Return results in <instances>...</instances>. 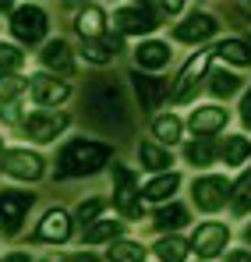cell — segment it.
<instances>
[{
	"label": "cell",
	"mask_w": 251,
	"mask_h": 262,
	"mask_svg": "<svg viewBox=\"0 0 251 262\" xmlns=\"http://www.w3.org/2000/svg\"><path fill=\"white\" fill-rule=\"evenodd\" d=\"M117 160V149L103 138H85L75 135L57 149L53 160V177L57 181H75V177H96L103 170H110V163Z\"/></svg>",
	"instance_id": "6da1fadb"
},
{
	"label": "cell",
	"mask_w": 251,
	"mask_h": 262,
	"mask_svg": "<svg viewBox=\"0 0 251 262\" xmlns=\"http://www.w3.org/2000/svg\"><path fill=\"white\" fill-rule=\"evenodd\" d=\"M82 106H85V121L96 131H113L121 135L127 131V92L121 85H113L110 78H96L92 85L82 92Z\"/></svg>",
	"instance_id": "7a4b0ae2"
},
{
	"label": "cell",
	"mask_w": 251,
	"mask_h": 262,
	"mask_svg": "<svg viewBox=\"0 0 251 262\" xmlns=\"http://www.w3.org/2000/svg\"><path fill=\"white\" fill-rule=\"evenodd\" d=\"M110 177H113V209L124 223H142L145 220V202H142V181H138V170L127 167L121 160L110 163Z\"/></svg>",
	"instance_id": "3957f363"
},
{
	"label": "cell",
	"mask_w": 251,
	"mask_h": 262,
	"mask_svg": "<svg viewBox=\"0 0 251 262\" xmlns=\"http://www.w3.org/2000/svg\"><path fill=\"white\" fill-rule=\"evenodd\" d=\"M167 25V18L159 14L156 4H121L113 7L110 14V29L124 39V36H134L138 43L142 39H152V32H159Z\"/></svg>",
	"instance_id": "277c9868"
},
{
	"label": "cell",
	"mask_w": 251,
	"mask_h": 262,
	"mask_svg": "<svg viewBox=\"0 0 251 262\" xmlns=\"http://www.w3.org/2000/svg\"><path fill=\"white\" fill-rule=\"evenodd\" d=\"M209 64H212V50H198L180 64L177 78H170V103L173 106H184V103H191L198 96V89L206 85Z\"/></svg>",
	"instance_id": "5b68a950"
},
{
	"label": "cell",
	"mask_w": 251,
	"mask_h": 262,
	"mask_svg": "<svg viewBox=\"0 0 251 262\" xmlns=\"http://www.w3.org/2000/svg\"><path fill=\"white\" fill-rule=\"evenodd\" d=\"M7 29L18 46H39L50 36V14L42 4H18L14 14L7 18Z\"/></svg>",
	"instance_id": "8992f818"
},
{
	"label": "cell",
	"mask_w": 251,
	"mask_h": 262,
	"mask_svg": "<svg viewBox=\"0 0 251 262\" xmlns=\"http://www.w3.org/2000/svg\"><path fill=\"white\" fill-rule=\"evenodd\" d=\"M230 237H234L230 223H223V220H202L191 230L188 248H191V255H198V262H212V259H219V255H226Z\"/></svg>",
	"instance_id": "52a82bcc"
},
{
	"label": "cell",
	"mask_w": 251,
	"mask_h": 262,
	"mask_svg": "<svg viewBox=\"0 0 251 262\" xmlns=\"http://www.w3.org/2000/svg\"><path fill=\"white\" fill-rule=\"evenodd\" d=\"M32 206H36V191L0 188V237H18L29 223Z\"/></svg>",
	"instance_id": "ba28073f"
},
{
	"label": "cell",
	"mask_w": 251,
	"mask_h": 262,
	"mask_svg": "<svg viewBox=\"0 0 251 262\" xmlns=\"http://www.w3.org/2000/svg\"><path fill=\"white\" fill-rule=\"evenodd\" d=\"M67 128H71V114L67 110H32V114H25V121H21L18 131L32 145H50Z\"/></svg>",
	"instance_id": "9c48e42d"
},
{
	"label": "cell",
	"mask_w": 251,
	"mask_h": 262,
	"mask_svg": "<svg viewBox=\"0 0 251 262\" xmlns=\"http://www.w3.org/2000/svg\"><path fill=\"white\" fill-rule=\"evenodd\" d=\"M223 29V21L212 14L209 7H195V11H188L177 25H173V43H184V46H202L209 43L212 36Z\"/></svg>",
	"instance_id": "30bf717a"
},
{
	"label": "cell",
	"mask_w": 251,
	"mask_h": 262,
	"mask_svg": "<svg viewBox=\"0 0 251 262\" xmlns=\"http://www.w3.org/2000/svg\"><path fill=\"white\" fill-rule=\"evenodd\" d=\"M71 234H75V216L64 209V206H50L39 220H36V227H32V234H29V245H67L71 241Z\"/></svg>",
	"instance_id": "8fae6325"
},
{
	"label": "cell",
	"mask_w": 251,
	"mask_h": 262,
	"mask_svg": "<svg viewBox=\"0 0 251 262\" xmlns=\"http://www.w3.org/2000/svg\"><path fill=\"white\" fill-rule=\"evenodd\" d=\"M230 202V181L223 174H198L191 181V206L206 216H216Z\"/></svg>",
	"instance_id": "7c38bea8"
},
{
	"label": "cell",
	"mask_w": 251,
	"mask_h": 262,
	"mask_svg": "<svg viewBox=\"0 0 251 262\" xmlns=\"http://www.w3.org/2000/svg\"><path fill=\"white\" fill-rule=\"evenodd\" d=\"M71 96H75V85L64 78H53L46 71L29 75V99L36 103V110H60Z\"/></svg>",
	"instance_id": "4fadbf2b"
},
{
	"label": "cell",
	"mask_w": 251,
	"mask_h": 262,
	"mask_svg": "<svg viewBox=\"0 0 251 262\" xmlns=\"http://www.w3.org/2000/svg\"><path fill=\"white\" fill-rule=\"evenodd\" d=\"M4 174L11 181H29L36 184L46 177V156L39 149H29V145H14L4 152Z\"/></svg>",
	"instance_id": "5bb4252c"
},
{
	"label": "cell",
	"mask_w": 251,
	"mask_h": 262,
	"mask_svg": "<svg viewBox=\"0 0 251 262\" xmlns=\"http://www.w3.org/2000/svg\"><path fill=\"white\" fill-rule=\"evenodd\" d=\"M127 78H131V92H134L138 110L156 117V110L170 99V82H167V78H159V75H142V71H134V68H131Z\"/></svg>",
	"instance_id": "9a60e30c"
},
{
	"label": "cell",
	"mask_w": 251,
	"mask_h": 262,
	"mask_svg": "<svg viewBox=\"0 0 251 262\" xmlns=\"http://www.w3.org/2000/svg\"><path fill=\"white\" fill-rule=\"evenodd\" d=\"M39 64L46 75H53V78H75V71H78V64H75V46L67 43L64 36H57V39H46L39 50Z\"/></svg>",
	"instance_id": "2e32d148"
},
{
	"label": "cell",
	"mask_w": 251,
	"mask_h": 262,
	"mask_svg": "<svg viewBox=\"0 0 251 262\" xmlns=\"http://www.w3.org/2000/svg\"><path fill=\"white\" fill-rule=\"evenodd\" d=\"M226 124H230V110L223 103H198V106H191V114L184 121V128L195 131V138H216L226 131Z\"/></svg>",
	"instance_id": "e0dca14e"
},
{
	"label": "cell",
	"mask_w": 251,
	"mask_h": 262,
	"mask_svg": "<svg viewBox=\"0 0 251 262\" xmlns=\"http://www.w3.org/2000/svg\"><path fill=\"white\" fill-rule=\"evenodd\" d=\"M131 60H134V71H142V75H159L163 68H170V60H173V46L170 39H142V43H134L131 50Z\"/></svg>",
	"instance_id": "ac0fdd59"
},
{
	"label": "cell",
	"mask_w": 251,
	"mask_h": 262,
	"mask_svg": "<svg viewBox=\"0 0 251 262\" xmlns=\"http://www.w3.org/2000/svg\"><path fill=\"white\" fill-rule=\"evenodd\" d=\"M71 29H75V36L82 43H96V39H103L110 32V14H106L103 4H82L75 11V18H71Z\"/></svg>",
	"instance_id": "d6986e66"
},
{
	"label": "cell",
	"mask_w": 251,
	"mask_h": 262,
	"mask_svg": "<svg viewBox=\"0 0 251 262\" xmlns=\"http://www.w3.org/2000/svg\"><path fill=\"white\" fill-rule=\"evenodd\" d=\"M134 167L138 170H149V174H167L173 170V149H163L159 142H152V138H142L138 145H134Z\"/></svg>",
	"instance_id": "ffe728a7"
},
{
	"label": "cell",
	"mask_w": 251,
	"mask_h": 262,
	"mask_svg": "<svg viewBox=\"0 0 251 262\" xmlns=\"http://www.w3.org/2000/svg\"><path fill=\"white\" fill-rule=\"evenodd\" d=\"M184 174L180 170H167V174H156L149 181H142V202H156V206H167L173 202V195L180 191Z\"/></svg>",
	"instance_id": "44dd1931"
},
{
	"label": "cell",
	"mask_w": 251,
	"mask_h": 262,
	"mask_svg": "<svg viewBox=\"0 0 251 262\" xmlns=\"http://www.w3.org/2000/svg\"><path fill=\"white\" fill-rule=\"evenodd\" d=\"M191 223V213H188V206L184 202H167V206H159L152 216H149V227L159 234V237H167V234H177L180 227H188Z\"/></svg>",
	"instance_id": "7402d4cb"
},
{
	"label": "cell",
	"mask_w": 251,
	"mask_h": 262,
	"mask_svg": "<svg viewBox=\"0 0 251 262\" xmlns=\"http://www.w3.org/2000/svg\"><path fill=\"white\" fill-rule=\"evenodd\" d=\"M149 135H152V142H159L163 149H173V145H180V138H184V117L180 114H156L152 121H149Z\"/></svg>",
	"instance_id": "603a6c76"
},
{
	"label": "cell",
	"mask_w": 251,
	"mask_h": 262,
	"mask_svg": "<svg viewBox=\"0 0 251 262\" xmlns=\"http://www.w3.org/2000/svg\"><path fill=\"white\" fill-rule=\"evenodd\" d=\"M117 237H124V220L121 216H103L92 227L82 230V248H96V245H113Z\"/></svg>",
	"instance_id": "cb8c5ba5"
},
{
	"label": "cell",
	"mask_w": 251,
	"mask_h": 262,
	"mask_svg": "<svg viewBox=\"0 0 251 262\" xmlns=\"http://www.w3.org/2000/svg\"><path fill=\"white\" fill-rule=\"evenodd\" d=\"M184 163L195 167V170H209L219 163V145L216 138H191L184 142Z\"/></svg>",
	"instance_id": "d4e9b609"
},
{
	"label": "cell",
	"mask_w": 251,
	"mask_h": 262,
	"mask_svg": "<svg viewBox=\"0 0 251 262\" xmlns=\"http://www.w3.org/2000/svg\"><path fill=\"white\" fill-rule=\"evenodd\" d=\"M206 89H209L212 103H219V99H230V96H237L241 89H244V78L237 75V71H230V68H216L206 75Z\"/></svg>",
	"instance_id": "484cf974"
},
{
	"label": "cell",
	"mask_w": 251,
	"mask_h": 262,
	"mask_svg": "<svg viewBox=\"0 0 251 262\" xmlns=\"http://www.w3.org/2000/svg\"><path fill=\"white\" fill-rule=\"evenodd\" d=\"M219 163L226 170H237V167L251 163V138L248 135H226L219 142Z\"/></svg>",
	"instance_id": "4316f807"
},
{
	"label": "cell",
	"mask_w": 251,
	"mask_h": 262,
	"mask_svg": "<svg viewBox=\"0 0 251 262\" xmlns=\"http://www.w3.org/2000/svg\"><path fill=\"white\" fill-rule=\"evenodd\" d=\"M212 57H219L223 68L230 64V71L234 68H251V46H248V39H237V36L219 39V43L212 46Z\"/></svg>",
	"instance_id": "83f0119b"
},
{
	"label": "cell",
	"mask_w": 251,
	"mask_h": 262,
	"mask_svg": "<svg viewBox=\"0 0 251 262\" xmlns=\"http://www.w3.org/2000/svg\"><path fill=\"white\" fill-rule=\"evenodd\" d=\"M159 262H188L191 248H188V237L180 234H167V237H156V245L149 248Z\"/></svg>",
	"instance_id": "f1b7e54d"
},
{
	"label": "cell",
	"mask_w": 251,
	"mask_h": 262,
	"mask_svg": "<svg viewBox=\"0 0 251 262\" xmlns=\"http://www.w3.org/2000/svg\"><path fill=\"white\" fill-rule=\"evenodd\" d=\"M226 206H230V216L234 220H244L251 213V170H244L230 184V202Z\"/></svg>",
	"instance_id": "f546056e"
},
{
	"label": "cell",
	"mask_w": 251,
	"mask_h": 262,
	"mask_svg": "<svg viewBox=\"0 0 251 262\" xmlns=\"http://www.w3.org/2000/svg\"><path fill=\"white\" fill-rule=\"evenodd\" d=\"M149 248L134 237H117L113 245H106V262H145Z\"/></svg>",
	"instance_id": "4dcf8cb0"
},
{
	"label": "cell",
	"mask_w": 251,
	"mask_h": 262,
	"mask_svg": "<svg viewBox=\"0 0 251 262\" xmlns=\"http://www.w3.org/2000/svg\"><path fill=\"white\" fill-rule=\"evenodd\" d=\"M106 206H110V199H103V195H92V199H82V202H78V209H75L71 216H75V223H78V227L85 230V227H92L96 220L106 216Z\"/></svg>",
	"instance_id": "1f68e13d"
},
{
	"label": "cell",
	"mask_w": 251,
	"mask_h": 262,
	"mask_svg": "<svg viewBox=\"0 0 251 262\" xmlns=\"http://www.w3.org/2000/svg\"><path fill=\"white\" fill-rule=\"evenodd\" d=\"M75 53L82 57L85 64H92V68H106V64H110V60L117 57V53H113L110 46L103 43V39H96V43H82L78 50H75Z\"/></svg>",
	"instance_id": "d6a6232c"
},
{
	"label": "cell",
	"mask_w": 251,
	"mask_h": 262,
	"mask_svg": "<svg viewBox=\"0 0 251 262\" xmlns=\"http://www.w3.org/2000/svg\"><path fill=\"white\" fill-rule=\"evenodd\" d=\"M25 60L29 57L18 43H0V75H21Z\"/></svg>",
	"instance_id": "836d02e7"
},
{
	"label": "cell",
	"mask_w": 251,
	"mask_h": 262,
	"mask_svg": "<svg viewBox=\"0 0 251 262\" xmlns=\"http://www.w3.org/2000/svg\"><path fill=\"white\" fill-rule=\"evenodd\" d=\"M29 92V78L25 75H0V106L18 103Z\"/></svg>",
	"instance_id": "e575fe53"
},
{
	"label": "cell",
	"mask_w": 251,
	"mask_h": 262,
	"mask_svg": "<svg viewBox=\"0 0 251 262\" xmlns=\"http://www.w3.org/2000/svg\"><path fill=\"white\" fill-rule=\"evenodd\" d=\"M21 121H25L21 103H7V106H0V124H18V128H21Z\"/></svg>",
	"instance_id": "d590c367"
},
{
	"label": "cell",
	"mask_w": 251,
	"mask_h": 262,
	"mask_svg": "<svg viewBox=\"0 0 251 262\" xmlns=\"http://www.w3.org/2000/svg\"><path fill=\"white\" fill-rule=\"evenodd\" d=\"M237 117H241L244 131H251V82L244 85V96H241V110H237Z\"/></svg>",
	"instance_id": "8d00e7d4"
},
{
	"label": "cell",
	"mask_w": 251,
	"mask_h": 262,
	"mask_svg": "<svg viewBox=\"0 0 251 262\" xmlns=\"http://www.w3.org/2000/svg\"><path fill=\"white\" fill-rule=\"evenodd\" d=\"M159 7V14L163 18H177V14H184L188 11V4H180V0H167V4H156Z\"/></svg>",
	"instance_id": "74e56055"
},
{
	"label": "cell",
	"mask_w": 251,
	"mask_h": 262,
	"mask_svg": "<svg viewBox=\"0 0 251 262\" xmlns=\"http://www.w3.org/2000/svg\"><path fill=\"white\" fill-rule=\"evenodd\" d=\"M0 262H36L25 248H18V252H7V255H0Z\"/></svg>",
	"instance_id": "f35d334b"
},
{
	"label": "cell",
	"mask_w": 251,
	"mask_h": 262,
	"mask_svg": "<svg viewBox=\"0 0 251 262\" xmlns=\"http://www.w3.org/2000/svg\"><path fill=\"white\" fill-rule=\"evenodd\" d=\"M226 262H251V248H230Z\"/></svg>",
	"instance_id": "ab89813d"
},
{
	"label": "cell",
	"mask_w": 251,
	"mask_h": 262,
	"mask_svg": "<svg viewBox=\"0 0 251 262\" xmlns=\"http://www.w3.org/2000/svg\"><path fill=\"white\" fill-rule=\"evenodd\" d=\"M64 262H99V259H96L92 252H75V255H67Z\"/></svg>",
	"instance_id": "60d3db41"
},
{
	"label": "cell",
	"mask_w": 251,
	"mask_h": 262,
	"mask_svg": "<svg viewBox=\"0 0 251 262\" xmlns=\"http://www.w3.org/2000/svg\"><path fill=\"white\" fill-rule=\"evenodd\" d=\"M4 152H7V142H4V135H0V170H4Z\"/></svg>",
	"instance_id": "b9f144b4"
},
{
	"label": "cell",
	"mask_w": 251,
	"mask_h": 262,
	"mask_svg": "<svg viewBox=\"0 0 251 262\" xmlns=\"http://www.w3.org/2000/svg\"><path fill=\"white\" fill-rule=\"evenodd\" d=\"M241 11H244V18H248V25H251V4H241Z\"/></svg>",
	"instance_id": "7bdbcfd3"
},
{
	"label": "cell",
	"mask_w": 251,
	"mask_h": 262,
	"mask_svg": "<svg viewBox=\"0 0 251 262\" xmlns=\"http://www.w3.org/2000/svg\"><path fill=\"white\" fill-rule=\"evenodd\" d=\"M244 241H248V245H251V223H248V227H244Z\"/></svg>",
	"instance_id": "ee69618b"
},
{
	"label": "cell",
	"mask_w": 251,
	"mask_h": 262,
	"mask_svg": "<svg viewBox=\"0 0 251 262\" xmlns=\"http://www.w3.org/2000/svg\"><path fill=\"white\" fill-rule=\"evenodd\" d=\"M36 262H50V259H36Z\"/></svg>",
	"instance_id": "f6af8a7d"
}]
</instances>
